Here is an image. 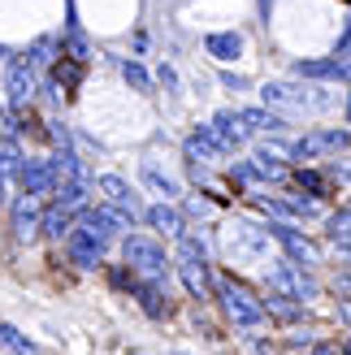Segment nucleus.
I'll use <instances>...</instances> for the list:
<instances>
[{
	"label": "nucleus",
	"mask_w": 351,
	"mask_h": 355,
	"mask_svg": "<svg viewBox=\"0 0 351 355\" xmlns=\"http://www.w3.org/2000/svg\"><path fill=\"white\" fill-rule=\"evenodd\" d=\"M260 100L282 117H325V113L339 109V92L308 87V78L304 83H265L260 87Z\"/></svg>",
	"instance_id": "f257e3e1"
},
{
	"label": "nucleus",
	"mask_w": 351,
	"mask_h": 355,
	"mask_svg": "<svg viewBox=\"0 0 351 355\" xmlns=\"http://www.w3.org/2000/svg\"><path fill=\"white\" fill-rule=\"evenodd\" d=\"M121 256H126L130 273H139L144 282H156V286L169 291V273L178 269V264L165 256V247L156 243V239H148V234H126V239H121Z\"/></svg>",
	"instance_id": "f03ea898"
},
{
	"label": "nucleus",
	"mask_w": 351,
	"mask_h": 355,
	"mask_svg": "<svg viewBox=\"0 0 351 355\" xmlns=\"http://www.w3.org/2000/svg\"><path fill=\"white\" fill-rule=\"evenodd\" d=\"M173 264H178L182 286L196 299H208V291H213V282H208V239L204 234H178V256H173Z\"/></svg>",
	"instance_id": "7ed1b4c3"
},
{
	"label": "nucleus",
	"mask_w": 351,
	"mask_h": 355,
	"mask_svg": "<svg viewBox=\"0 0 351 355\" xmlns=\"http://www.w3.org/2000/svg\"><path fill=\"white\" fill-rule=\"evenodd\" d=\"M217 299H221V308H225V316L239 325V329H260L265 325V316H269V308H265V299H256L243 282H234V277H225V282H217Z\"/></svg>",
	"instance_id": "20e7f679"
},
{
	"label": "nucleus",
	"mask_w": 351,
	"mask_h": 355,
	"mask_svg": "<svg viewBox=\"0 0 351 355\" xmlns=\"http://www.w3.org/2000/svg\"><path fill=\"white\" fill-rule=\"evenodd\" d=\"M265 282H269V291L295 299V304L317 299V282H312V277L304 273V264H295V260H273L269 269H265Z\"/></svg>",
	"instance_id": "39448f33"
},
{
	"label": "nucleus",
	"mask_w": 351,
	"mask_h": 355,
	"mask_svg": "<svg viewBox=\"0 0 351 355\" xmlns=\"http://www.w3.org/2000/svg\"><path fill=\"white\" fill-rule=\"evenodd\" d=\"M35 74H40V69L26 57H5V100H9V109H31L35 92H40Z\"/></svg>",
	"instance_id": "423d86ee"
},
{
	"label": "nucleus",
	"mask_w": 351,
	"mask_h": 355,
	"mask_svg": "<svg viewBox=\"0 0 351 355\" xmlns=\"http://www.w3.org/2000/svg\"><path fill=\"white\" fill-rule=\"evenodd\" d=\"M347 144H351V130H343V126H325V130L304 135L300 144H291V156H295V161H321V156H339Z\"/></svg>",
	"instance_id": "0eeeda50"
},
{
	"label": "nucleus",
	"mask_w": 351,
	"mask_h": 355,
	"mask_svg": "<svg viewBox=\"0 0 351 355\" xmlns=\"http://www.w3.org/2000/svg\"><path fill=\"white\" fill-rule=\"evenodd\" d=\"M78 225L83 230H92V234L109 247L113 239H121V230H130V217L121 208H113V204H104V208H83L78 212Z\"/></svg>",
	"instance_id": "6e6552de"
},
{
	"label": "nucleus",
	"mask_w": 351,
	"mask_h": 355,
	"mask_svg": "<svg viewBox=\"0 0 351 355\" xmlns=\"http://www.w3.org/2000/svg\"><path fill=\"white\" fill-rule=\"evenodd\" d=\"M265 243H269L265 225H230L225 230V252H230L234 264L239 260H260L265 256Z\"/></svg>",
	"instance_id": "1a4fd4ad"
},
{
	"label": "nucleus",
	"mask_w": 351,
	"mask_h": 355,
	"mask_svg": "<svg viewBox=\"0 0 351 355\" xmlns=\"http://www.w3.org/2000/svg\"><path fill=\"white\" fill-rule=\"evenodd\" d=\"M17 187H22L26 195H48L61 187L57 169H52V156H26L22 169H17Z\"/></svg>",
	"instance_id": "9d476101"
},
{
	"label": "nucleus",
	"mask_w": 351,
	"mask_h": 355,
	"mask_svg": "<svg viewBox=\"0 0 351 355\" xmlns=\"http://www.w3.org/2000/svg\"><path fill=\"white\" fill-rule=\"evenodd\" d=\"M265 234L282 243V247H286V256H291L295 264H304V269H308V264H321V252H317V247H312L291 221H269V225H265Z\"/></svg>",
	"instance_id": "9b49d317"
},
{
	"label": "nucleus",
	"mask_w": 351,
	"mask_h": 355,
	"mask_svg": "<svg viewBox=\"0 0 351 355\" xmlns=\"http://www.w3.org/2000/svg\"><path fill=\"white\" fill-rule=\"evenodd\" d=\"M100 191H104V200H109L113 208H121L130 221H139V217L148 212L144 200H139V191L126 182V178H117V173H104V178H100Z\"/></svg>",
	"instance_id": "f8f14e48"
},
{
	"label": "nucleus",
	"mask_w": 351,
	"mask_h": 355,
	"mask_svg": "<svg viewBox=\"0 0 351 355\" xmlns=\"http://www.w3.org/2000/svg\"><path fill=\"white\" fill-rule=\"evenodd\" d=\"M13 234L22 239V243H31L35 234H44V208H40V200L35 195H17L13 200Z\"/></svg>",
	"instance_id": "ddd939ff"
},
{
	"label": "nucleus",
	"mask_w": 351,
	"mask_h": 355,
	"mask_svg": "<svg viewBox=\"0 0 351 355\" xmlns=\"http://www.w3.org/2000/svg\"><path fill=\"white\" fill-rule=\"evenodd\" d=\"M65 247H69V260H74L78 269H100L104 264V243L83 225H74V234L65 239Z\"/></svg>",
	"instance_id": "4468645a"
},
{
	"label": "nucleus",
	"mask_w": 351,
	"mask_h": 355,
	"mask_svg": "<svg viewBox=\"0 0 351 355\" xmlns=\"http://www.w3.org/2000/svg\"><path fill=\"white\" fill-rule=\"evenodd\" d=\"M291 74L308 78V83H343V78H351V61H339V57H329V61H295Z\"/></svg>",
	"instance_id": "2eb2a0df"
},
{
	"label": "nucleus",
	"mask_w": 351,
	"mask_h": 355,
	"mask_svg": "<svg viewBox=\"0 0 351 355\" xmlns=\"http://www.w3.org/2000/svg\"><path fill=\"white\" fill-rule=\"evenodd\" d=\"M130 295L139 299V308H144V312L152 316V321H165V316H169V291H165V286H156V282L135 277Z\"/></svg>",
	"instance_id": "dca6fc26"
},
{
	"label": "nucleus",
	"mask_w": 351,
	"mask_h": 355,
	"mask_svg": "<svg viewBox=\"0 0 351 355\" xmlns=\"http://www.w3.org/2000/svg\"><path fill=\"white\" fill-rule=\"evenodd\" d=\"M213 130L225 144V152H239L243 144H248V121H243V113H234V109H221L213 117Z\"/></svg>",
	"instance_id": "f3484780"
},
{
	"label": "nucleus",
	"mask_w": 351,
	"mask_h": 355,
	"mask_svg": "<svg viewBox=\"0 0 351 355\" xmlns=\"http://www.w3.org/2000/svg\"><path fill=\"white\" fill-rule=\"evenodd\" d=\"M243 44H248V40H243L239 31H213V35L204 40L208 57H217L221 65H225V61H239V57H243Z\"/></svg>",
	"instance_id": "a211bd4d"
},
{
	"label": "nucleus",
	"mask_w": 351,
	"mask_h": 355,
	"mask_svg": "<svg viewBox=\"0 0 351 355\" xmlns=\"http://www.w3.org/2000/svg\"><path fill=\"white\" fill-rule=\"evenodd\" d=\"M144 221H148L152 230H161V234H169V239L187 234V225H182V212H178V208H169L165 200H161V204H152V208L144 212Z\"/></svg>",
	"instance_id": "6ab92c4d"
},
{
	"label": "nucleus",
	"mask_w": 351,
	"mask_h": 355,
	"mask_svg": "<svg viewBox=\"0 0 351 355\" xmlns=\"http://www.w3.org/2000/svg\"><path fill=\"white\" fill-rule=\"evenodd\" d=\"M74 217H78V212H69V208H61V204H52L48 212H44V234L48 239H69V234H74Z\"/></svg>",
	"instance_id": "aec40b11"
},
{
	"label": "nucleus",
	"mask_w": 351,
	"mask_h": 355,
	"mask_svg": "<svg viewBox=\"0 0 351 355\" xmlns=\"http://www.w3.org/2000/svg\"><path fill=\"white\" fill-rule=\"evenodd\" d=\"M22 144H17V135H0V178H17L22 169Z\"/></svg>",
	"instance_id": "412c9836"
},
{
	"label": "nucleus",
	"mask_w": 351,
	"mask_h": 355,
	"mask_svg": "<svg viewBox=\"0 0 351 355\" xmlns=\"http://www.w3.org/2000/svg\"><path fill=\"white\" fill-rule=\"evenodd\" d=\"M252 165H256V173H260V182H282V178H286L282 156L269 152V148H260V152L252 156Z\"/></svg>",
	"instance_id": "4be33fe9"
},
{
	"label": "nucleus",
	"mask_w": 351,
	"mask_h": 355,
	"mask_svg": "<svg viewBox=\"0 0 351 355\" xmlns=\"http://www.w3.org/2000/svg\"><path fill=\"white\" fill-rule=\"evenodd\" d=\"M243 121H248V130H269V135H277L286 126V117L273 113L269 104H265V109H243Z\"/></svg>",
	"instance_id": "5701e85b"
},
{
	"label": "nucleus",
	"mask_w": 351,
	"mask_h": 355,
	"mask_svg": "<svg viewBox=\"0 0 351 355\" xmlns=\"http://www.w3.org/2000/svg\"><path fill=\"white\" fill-rule=\"evenodd\" d=\"M61 48H65V57H74V61H83V65L92 61V44H87V35L78 31L74 17H69V26H65V44H61Z\"/></svg>",
	"instance_id": "b1692460"
},
{
	"label": "nucleus",
	"mask_w": 351,
	"mask_h": 355,
	"mask_svg": "<svg viewBox=\"0 0 351 355\" xmlns=\"http://www.w3.org/2000/svg\"><path fill=\"white\" fill-rule=\"evenodd\" d=\"M329 243L339 247V252H351V208H339L334 217H329Z\"/></svg>",
	"instance_id": "393cba45"
},
{
	"label": "nucleus",
	"mask_w": 351,
	"mask_h": 355,
	"mask_svg": "<svg viewBox=\"0 0 351 355\" xmlns=\"http://www.w3.org/2000/svg\"><path fill=\"white\" fill-rule=\"evenodd\" d=\"M144 182H148L156 195H161V200H173V195H178V182H173L169 173L156 169V161H144Z\"/></svg>",
	"instance_id": "a878e982"
},
{
	"label": "nucleus",
	"mask_w": 351,
	"mask_h": 355,
	"mask_svg": "<svg viewBox=\"0 0 351 355\" xmlns=\"http://www.w3.org/2000/svg\"><path fill=\"white\" fill-rule=\"evenodd\" d=\"M52 52H57V35H40V40L31 44L26 61H31L35 69H48V65H57V57H52Z\"/></svg>",
	"instance_id": "bb28decb"
},
{
	"label": "nucleus",
	"mask_w": 351,
	"mask_h": 355,
	"mask_svg": "<svg viewBox=\"0 0 351 355\" xmlns=\"http://www.w3.org/2000/svg\"><path fill=\"white\" fill-rule=\"evenodd\" d=\"M52 78L74 92V87L83 83V61H74V57H57V65H52Z\"/></svg>",
	"instance_id": "cd10ccee"
},
{
	"label": "nucleus",
	"mask_w": 351,
	"mask_h": 355,
	"mask_svg": "<svg viewBox=\"0 0 351 355\" xmlns=\"http://www.w3.org/2000/svg\"><path fill=\"white\" fill-rule=\"evenodd\" d=\"M0 347H9L13 355H35V351H40L22 329H13V325H5V321H0Z\"/></svg>",
	"instance_id": "c85d7f7f"
},
{
	"label": "nucleus",
	"mask_w": 351,
	"mask_h": 355,
	"mask_svg": "<svg viewBox=\"0 0 351 355\" xmlns=\"http://www.w3.org/2000/svg\"><path fill=\"white\" fill-rule=\"evenodd\" d=\"M117 69H121V78H126L135 92H152V78H148V69L139 65V61H130V57H121L117 61Z\"/></svg>",
	"instance_id": "c756f323"
},
{
	"label": "nucleus",
	"mask_w": 351,
	"mask_h": 355,
	"mask_svg": "<svg viewBox=\"0 0 351 355\" xmlns=\"http://www.w3.org/2000/svg\"><path fill=\"white\" fill-rule=\"evenodd\" d=\"M295 187H300V191H308V195H317V200H321V195L329 191V173H317V169H300V173H295Z\"/></svg>",
	"instance_id": "7c9ffc66"
},
{
	"label": "nucleus",
	"mask_w": 351,
	"mask_h": 355,
	"mask_svg": "<svg viewBox=\"0 0 351 355\" xmlns=\"http://www.w3.org/2000/svg\"><path fill=\"white\" fill-rule=\"evenodd\" d=\"M265 308H269V312L277 316V321H295V316H300V308H304V304H286V295H277V291H273V295L265 299Z\"/></svg>",
	"instance_id": "2f4dec72"
},
{
	"label": "nucleus",
	"mask_w": 351,
	"mask_h": 355,
	"mask_svg": "<svg viewBox=\"0 0 351 355\" xmlns=\"http://www.w3.org/2000/svg\"><path fill=\"white\" fill-rule=\"evenodd\" d=\"M48 139H52V144H57V148H74V139H69V130H65V121H57V117L48 121Z\"/></svg>",
	"instance_id": "473e14b6"
},
{
	"label": "nucleus",
	"mask_w": 351,
	"mask_h": 355,
	"mask_svg": "<svg viewBox=\"0 0 351 355\" xmlns=\"http://www.w3.org/2000/svg\"><path fill=\"white\" fill-rule=\"evenodd\" d=\"M40 92H44V104H48V109H57V104H61V83H57V78H44Z\"/></svg>",
	"instance_id": "72a5a7b5"
},
{
	"label": "nucleus",
	"mask_w": 351,
	"mask_h": 355,
	"mask_svg": "<svg viewBox=\"0 0 351 355\" xmlns=\"http://www.w3.org/2000/svg\"><path fill=\"white\" fill-rule=\"evenodd\" d=\"M334 57H339V61H351V17H347V26H343L339 44H334Z\"/></svg>",
	"instance_id": "f704fd0d"
},
{
	"label": "nucleus",
	"mask_w": 351,
	"mask_h": 355,
	"mask_svg": "<svg viewBox=\"0 0 351 355\" xmlns=\"http://www.w3.org/2000/svg\"><path fill=\"white\" fill-rule=\"evenodd\" d=\"M221 87H225V92H248V78H243V74H230V69H225V74H221Z\"/></svg>",
	"instance_id": "c9c22d12"
},
{
	"label": "nucleus",
	"mask_w": 351,
	"mask_h": 355,
	"mask_svg": "<svg viewBox=\"0 0 351 355\" xmlns=\"http://www.w3.org/2000/svg\"><path fill=\"white\" fill-rule=\"evenodd\" d=\"M325 173H329V178H339V182H351V165H339V161H329V165H325Z\"/></svg>",
	"instance_id": "e433bc0d"
},
{
	"label": "nucleus",
	"mask_w": 351,
	"mask_h": 355,
	"mask_svg": "<svg viewBox=\"0 0 351 355\" xmlns=\"http://www.w3.org/2000/svg\"><path fill=\"white\" fill-rule=\"evenodd\" d=\"M156 78H161V83L169 87V92H173V87H178V74H173V69H169V65H161V74H156Z\"/></svg>",
	"instance_id": "4c0bfd02"
},
{
	"label": "nucleus",
	"mask_w": 351,
	"mask_h": 355,
	"mask_svg": "<svg viewBox=\"0 0 351 355\" xmlns=\"http://www.w3.org/2000/svg\"><path fill=\"white\" fill-rule=\"evenodd\" d=\"M187 208H191V217H208V204H204V200H191Z\"/></svg>",
	"instance_id": "58836bf2"
},
{
	"label": "nucleus",
	"mask_w": 351,
	"mask_h": 355,
	"mask_svg": "<svg viewBox=\"0 0 351 355\" xmlns=\"http://www.w3.org/2000/svg\"><path fill=\"white\" fill-rule=\"evenodd\" d=\"M339 308H343V316H347V321H351V299H343V304H339Z\"/></svg>",
	"instance_id": "ea45409f"
},
{
	"label": "nucleus",
	"mask_w": 351,
	"mask_h": 355,
	"mask_svg": "<svg viewBox=\"0 0 351 355\" xmlns=\"http://www.w3.org/2000/svg\"><path fill=\"white\" fill-rule=\"evenodd\" d=\"M312 355H334V347H317V351H312Z\"/></svg>",
	"instance_id": "a19ab883"
},
{
	"label": "nucleus",
	"mask_w": 351,
	"mask_h": 355,
	"mask_svg": "<svg viewBox=\"0 0 351 355\" xmlns=\"http://www.w3.org/2000/svg\"><path fill=\"white\" fill-rule=\"evenodd\" d=\"M5 182H9V178H0V204H5Z\"/></svg>",
	"instance_id": "79ce46f5"
},
{
	"label": "nucleus",
	"mask_w": 351,
	"mask_h": 355,
	"mask_svg": "<svg viewBox=\"0 0 351 355\" xmlns=\"http://www.w3.org/2000/svg\"><path fill=\"white\" fill-rule=\"evenodd\" d=\"M343 113H347V117H351V96H347V104H343Z\"/></svg>",
	"instance_id": "37998d69"
},
{
	"label": "nucleus",
	"mask_w": 351,
	"mask_h": 355,
	"mask_svg": "<svg viewBox=\"0 0 351 355\" xmlns=\"http://www.w3.org/2000/svg\"><path fill=\"white\" fill-rule=\"evenodd\" d=\"M343 355H351V338H347V343H343Z\"/></svg>",
	"instance_id": "c03bdc74"
},
{
	"label": "nucleus",
	"mask_w": 351,
	"mask_h": 355,
	"mask_svg": "<svg viewBox=\"0 0 351 355\" xmlns=\"http://www.w3.org/2000/svg\"><path fill=\"white\" fill-rule=\"evenodd\" d=\"M0 57H9V48H5V44H0Z\"/></svg>",
	"instance_id": "a18cd8bd"
},
{
	"label": "nucleus",
	"mask_w": 351,
	"mask_h": 355,
	"mask_svg": "<svg viewBox=\"0 0 351 355\" xmlns=\"http://www.w3.org/2000/svg\"><path fill=\"white\" fill-rule=\"evenodd\" d=\"M178 355H187V351H178Z\"/></svg>",
	"instance_id": "49530a36"
},
{
	"label": "nucleus",
	"mask_w": 351,
	"mask_h": 355,
	"mask_svg": "<svg viewBox=\"0 0 351 355\" xmlns=\"http://www.w3.org/2000/svg\"><path fill=\"white\" fill-rule=\"evenodd\" d=\"M347 256H351V252H347Z\"/></svg>",
	"instance_id": "de8ad7c7"
}]
</instances>
